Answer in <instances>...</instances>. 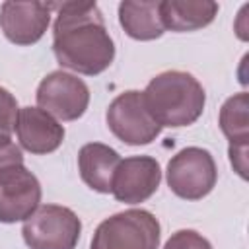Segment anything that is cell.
I'll list each match as a JSON object with an SVG mask.
<instances>
[{"label": "cell", "mask_w": 249, "mask_h": 249, "mask_svg": "<svg viewBox=\"0 0 249 249\" xmlns=\"http://www.w3.org/2000/svg\"><path fill=\"white\" fill-rule=\"evenodd\" d=\"M56 10L53 53L62 68L84 76L105 72L115 58V43L95 2L51 4Z\"/></svg>", "instance_id": "6da1fadb"}, {"label": "cell", "mask_w": 249, "mask_h": 249, "mask_svg": "<svg viewBox=\"0 0 249 249\" xmlns=\"http://www.w3.org/2000/svg\"><path fill=\"white\" fill-rule=\"evenodd\" d=\"M82 222L78 214L60 204L39 206L21 228L29 249H74L80 241Z\"/></svg>", "instance_id": "277c9868"}, {"label": "cell", "mask_w": 249, "mask_h": 249, "mask_svg": "<svg viewBox=\"0 0 249 249\" xmlns=\"http://www.w3.org/2000/svg\"><path fill=\"white\" fill-rule=\"evenodd\" d=\"M119 23L136 41H154L163 35L160 0H124L119 4Z\"/></svg>", "instance_id": "5bb4252c"}, {"label": "cell", "mask_w": 249, "mask_h": 249, "mask_svg": "<svg viewBox=\"0 0 249 249\" xmlns=\"http://www.w3.org/2000/svg\"><path fill=\"white\" fill-rule=\"evenodd\" d=\"M161 228L144 208H130L105 218L93 231L89 249H158Z\"/></svg>", "instance_id": "3957f363"}, {"label": "cell", "mask_w": 249, "mask_h": 249, "mask_svg": "<svg viewBox=\"0 0 249 249\" xmlns=\"http://www.w3.org/2000/svg\"><path fill=\"white\" fill-rule=\"evenodd\" d=\"M105 121L109 130L128 146H146L161 132V126L148 113L142 91L138 89L119 93L109 103Z\"/></svg>", "instance_id": "8992f818"}, {"label": "cell", "mask_w": 249, "mask_h": 249, "mask_svg": "<svg viewBox=\"0 0 249 249\" xmlns=\"http://www.w3.org/2000/svg\"><path fill=\"white\" fill-rule=\"evenodd\" d=\"M41 202V183L23 165L0 169V222H25Z\"/></svg>", "instance_id": "ba28073f"}, {"label": "cell", "mask_w": 249, "mask_h": 249, "mask_svg": "<svg viewBox=\"0 0 249 249\" xmlns=\"http://www.w3.org/2000/svg\"><path fill=\"white\" fill-rule=\"evenodd\" d=\"M161 183V167L152 156H130L121 160L113 183L111 195L124 204H140L148 200Z\"/></svg>", "instance_id": "9c48e42d"}, {"label": "cell", "mask_w": 249, "mask_h": 249, "mask_svg": "<svg viewBox=\"0 0 249 249\" xmlns=\"http://www.w3.org/2000/svg\"><path fill=\"white\" fill-rule=\"evenodd\" d=\"M23 163V156L19 146H16L12 140L10 142H2L0 144V169L8 167V165H19Z\"/></svg>", "instance_id": "ac0fdd59"}, {"label": "cell", "mask_w": 249, "mask_h": 249, "mask_svg": "<svg viewBox=\"0 0 249 249\" xmlns=\"http://www.w3.org/2000/svg\"><path fill=\"white\" fill-rule=\"evenodd\" d=\"M39 109L60 121L80 119L89 105V88L86 82L64 70H54L47 74L35 93Z\"/></svg>", "instance_id": "52a82bcc"}, {"label": "cell", "mask_w": 249, "mask_h": 249, "mask_svg": "<svg viewBox=\"0 0 249 249\" xmlns=\"http://www.w3.org/2000/svg\"><path fill=\"white\" fill-rule=\"evenodd\" d=\"M218 124L230 148L249 146V93L239 91L228 97L220 109Z\"/></svg>", "instance_id": "9a60e30c"}, {"label": "cell", "mask_w": 249, "mask_h": 249, "mask_svg": "<svg viewBox=\"0 0 249 249\" xmlns=\"http://www.w3.org/2000/svg\"><path fill=\"white\" fill-rule=\"evenodd\" d=\"M167 187L173 195L185 200L204 198L218 181V169L212 154L198 146L179 150L165 169Z\"/></svg>", "instance_id": "5b68a950"}, {"label": "cell", "mask_w": 249, "mask_h": 249, "mask_svg": "<svg viewBox=\"0 0 249 249\" xmlns=\"http://www.w3.org/2000/svg\"><path fill=\"white\" fill-rule=\"evenodd\" d=\"M163 249H212V245L195 230H179L165 241Z\"/></svg>", "instance_id": "e0dca14e"}, {"label": "cell", "mask_w": 249, "mask_h": 249, "mask_svg": "<svg viewBox=\"0 0 249 249\" xmlns=\"http://www.w3.org/2000/svg\"><path fill=\"white\" fill-rule=\"evenodd\" d=\"M51 4L45 2H4L0 6V29L14 45L37 43L51 23Z\"/></svg>", "instance_id": "30bf717a"}, {"label": "cell", "mask_w": 249, "mask_h": 249, "mask_svg": "<svg viewBox=\"0 0 249 249\" xmlns=\"http://www.w3.org/2000/svg\"><path fill=\"white\" fill-rule=\"evenodd\" d=\"M16 134L19 146L29 154H51L64 140V126L39 107H21L18 111Z\"/></svg>", "instance_id": "8fae6325"}, {"label": "cell", "mask_w": 249, "mask_h": 249, "mask_svg": "<svg viewBox=\"0 0 249 249\" xmlns=\"http://www.w3.org/2000/svg\"><path fill=\"white\" fill-rule=\"evenodd\" d=\"M121 163V156L107 144L89 142L78 152V169L82 181L95 193H111L113 175Z\"/></svg>", "instance_id": "7c38bea8"}, {"label": "cell", "mask_w": 249, "mask_h": 249, "mask_svg": "<svg viewBox=\"0 0 249 249\" xmlns=\"http://www.w3.org/2000/svg\"><path fill=\"white\" fill-rule=\"evenodd\" d=\"M220 6L212 0H160L163 29L185 33L196 31L214 21Z\"/></svg>", "instance_id": "4fadbf2b"}, {"label": "cell", "mask_w": 249, "mask_h": 249, "mask_svg": "<svg viewBox=\"0 0 249 249\" xmlns=\"http://www.w3.org/2000/svg\"><path fill=\"white\" fill-rule=\"evenodd\" d=\"M247 148L249 146H241V148H228V154H230V163L231 167L235 169V173L241 177V179H247Z\"/></svg>", "instance_id": "d6986e66"}, {"label": "cell", "mask_w": 249, "mask_h": 249, "mask_svg": "<svg viewBox=\"0 0 249 249\" xmlns=\"http://www.w3.org/2000/svg\"><path fill=\"white\" fill-rule=\"evenodd\" d=\"M247 12H249V4H245L237 16V21H235V33L241 41H247L249 39V23H247Z\"/></svg>", "instance_id": "ffe728a7"}, {"label": "cell", "mask_w": 249, "mask_h": 249, "mask_svg": "<svg viewBox=\"0 0 249 249\" xmlns=\"http://www.w3.org/2000/svg\"><path fill=\"white\" fill-rule=\"evenodd\" d=\"M148 113L160 126H189L198 121L206 105L202 84L189 72L165 70L154 76L142 91Z\"/></svg>", "instance_id": "7a4b0ae2"}, {"label": "cell", "mask_w": 249, "mask_h": 249, "mask_svg": "<svg viewBox=\"0 0 249 249\" xmlns=\"http://www.w3.org/2000/svg\"><path fill=\"white\" fill-rule=\"evenodd\" d=\"M18 111L19 109L16 97L6 88H0V144L12 140V134L16 130Z\"/></svg>", "instance_id": "2e32d148"}]
</instances>
